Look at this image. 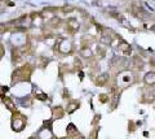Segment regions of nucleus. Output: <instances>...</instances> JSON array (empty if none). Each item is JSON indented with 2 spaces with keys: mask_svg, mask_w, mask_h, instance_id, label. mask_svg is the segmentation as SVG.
Instances as JSON below:
<instances>
[{
  "mask_svg": "<svg viewBox=\"0 0 155 139\" xmlns=\"http://www.w3.org/2000/svg\"><path fill=\"white\" fill-rule=\"evenodd\" d=\"M78 107H79L78 103H71V104H70V108L67 109V110H69V113H72V112H74V109L78 108Z\"/></svg>",
  "mask_w": 155,
  "mask_h": 139,
  "instance_id": "1",
  "label": "nucleus"
},
{
  "mask_svg": "<svg viewBox=\"0 0 155 139\" xmlns=\"http://www.w3.org/2000/svg\"><path fill=\"white\" fill-rule=\"evenodd\" d=\"M107 78V76H106V74H105V76H102V77H99L98 78V81L99 82H97V83H99V85H104V83H105V79Z\"/></svg>",
  "mask_w": 155,
  "mask_h": 139,
  "instance_id": "2",
  "label": "nucleus"
}]
</instances>
